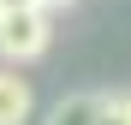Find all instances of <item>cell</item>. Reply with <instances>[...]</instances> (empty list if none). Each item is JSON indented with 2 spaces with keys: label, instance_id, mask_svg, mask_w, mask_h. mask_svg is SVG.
Returning a JSON list of instances; mask_svg holds the SVG:
<instances>
[{
  "label": "cell",
  "instance_id": "6da1fadb",
  "mask_svg": "<svg viewBox=\"0 0 131 125\" xmlns=\"http://www.w3.org/2000/svg\"><path fill=\"white\" fill-rule=\"evenodd\" d=\"M48 48H54V12H42V6L0 12V66H18V72H24Z\"/></svg>",
  "mask_w": 131,
  "mask_h": 125
},
{
  "label": "cell",
  "instance_id": "7a4b0ae2",
  "mask_svg": "<svg viewBox=\"0 0 131 125\" xmlns=\"http://www.w3.org/2000/svg\"><path fill=\"white\" fill-rule=\"evenodd\" d=\"M36 119V83L18 66H0V125H30Z\"/></svg>",
  "mask_w": 131,
  "mask_h": 125
},
{
  "label": "cell",
  "instance_id": "3957f363",
  "mask_svg": "<svg viewBox=\"0 0 131 125\" xmlns=\"http://www.w3.org/2000/svg\"><path fill=\"white\" fill-rule=\"evenodd\" d=\"M42 125H101V89H72L60 95L48 113H42Z\"/></svg>",
  "mask_w": 131,
  "mask_h": 125
},
{
  "label": "cell",
  "instance_id": "277c9868",
  "mask_svg": "<svg viewBox=\"0 0 131 125\" xmlns=\"http://www.w3.org/2000/svg\"><path fill=\"white\" fill-rule=\"evenodd\" d=\"M101 125H131V89H101Z\"/></svg>",
  "mask_w": 131,
  "mask_h": 125
},
{
  "label": "cell",
  "instance_id": "5b68a950",
  "mask_svg": "<svg viewBox=\"0 0 131 125\" xmlns=\"http://www.w3.org/2000/svg\"><path fill=\"white\" fill-rule=\"evenodd\" d=\"M42 12H66V6H78V0H36Z\"/></svg>",
  "mask_w": 131,
  "mask_h": 125
},
{
  "label": "cell",
  "instance_id": "8992f818",
  "mask_svg": "<svg viewBox=\"0 0 131 125\" xmlns=\"http://www.w3.org/2000/svg\"><path fill=\"white\" fill-rule=\"evenodd\" d=\"M18 6H36V0H0V12H18Z\"/></svg>",
  "mask_w": 131,
  "mask_h": 125
}]
</instances>
